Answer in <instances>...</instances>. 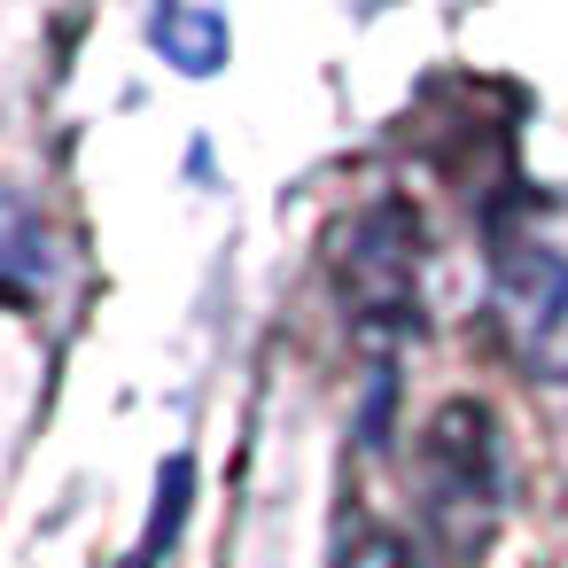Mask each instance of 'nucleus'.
Listing matches in <instances>:
<instances>
[{"label": "nucleus", "mask_w": 568, "mask_h": 568, "mask_svg": "<svg viewBox=\"0 0 568 568\" xmlns=\"http://www.w3.org/2000/svg\"><path fill=\"white\" fill-rule=\"evenodd\" d=\"M327 273L366 335H413L420 327V211L405 195L358 203L343 226H327Z\"/></svg>", "instance_id": "1"}, {"label": "nucleus", "mask_w": 568, "mask_h": 568, "mask_svg": "<svg viewBox=\"0 0 568 568\" xmlns=\"http://www.w3.org/2000/svg\"><path fill=\"white\" fill-rule=\"evenodd\" d=\"M149 40L164 63H180L187 79H211L226 63V17L219 9H156L149 17Z\"/></svg>", "instance_id": "5"}, {"label": "nucleus", "mask_w": 568, "mask_h": 568, "mask_svg": "<svg viewBox=\"0 0 568 568\" xmlns=\"http://www.w3.org/2000/svg\"><path fill=\"white\" fill-rule=\"evenodd\" d=\"M490 281H498V312L514 327V343L537 366L568 358V257L537 234L514 226V211L490 219Z\"/></svg>", "instance_id": "3"}, {"label": "nucleus", "mask_w": 568, "mask_h": 568, "mask_svg": "<svg viewBox=\"0 0 568 568\" xmlns=\"http://www.w3.org/2000/svg\"><path fill=\"white\" fill-rule=\"evenodd\" d=\"M187 490H195V467H187V459H164V475H156V514H149V529H141V545H133L125 568H164V545H172L180 521H187Z\"/></svg>", "instance_id": "6"}, {"label": "nucleus", "mask_w": 568, "mask_h": 568, "mask_svg": "<svg viewBox=\"0 0 568 568\" xmlns=\"http://www.w3.org/2000/svg\"><path fill=\"white\" fill-rule=\"evenodd\" d=\"M420 490H428V506H436V521H444V529H459V537L490 529L498 490H506V452H498V420H490V405L452 397V405H436V413H428Z\"/></svg>", "instance_id": "2"}, {"label": "nucleus", "mask_w": 568, "mask_h": 568, "mask_svg": "<svg viewBox=\"0 0 568 568\" xmlns=\"http://www.w3.org/2000/svg\"><path fill=\"white\" fill-rule=\"evenodd\" d=\"M55 281V226L32 195L0 187V296H40Z\"/></svg>", "instance_id": "4"}, {"label": "nucleus", "mask_w": 568, "mask_h": 568, "mask_svg": "<svg viewBox=\"0 0 568 568\" xmlns=\"http://www.w3.org/2000/svg\"><path fill=\"white\" fill-rule=\"evenodd\" d=\"M335 568H428V560H420V545H413L405 529H389V521H351L343 545H335Z\"/></svg>", "instance_id": "7"}]
</instances>
